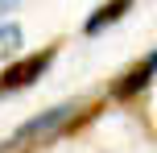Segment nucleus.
Returning a JSON list of instances; mask_svg holds the SVG:
<instances>
[{"mask_svg": "<svg viewBox=\"0 0 157 153\" xmlns=\"http://www.w3.org/2000/svg\"><path fill=\"white\" fill-rule=\"evenodd\" d=\"M128 8H132V0H108V4H99V8H95L91 17H87L83 33H87V37H95V33H103L108 25H116L120 17L128 13Z\"/></svg>", "mask_w": 157, "mask_h": 153, "instance_id": "obj_4", "label": "nucleus"}, {"mask_svg": "<svg viewBox=\"0 0 157 153\" xmlns=\"http://www.w3.org/2000/svg\"><path fill=\"white\" fill-rule=\"evenodd\" d=\"M50 62H54V46L41 50V54H25V58H17V62H8L4 75H0V95H8V91H25L29 83H37L41 75L50 71Z\"/></svg>", "mask_w": 157, "mask_h": 153, "instance_id": "obj_2", "label": "nucleus"}, {"mask_svg": "<svg viewBox=\"0 0 157 153\" xmlns=\"http://www.w3.org/2000/svg\"><path fill=\"white\" fill-rule=\"evenodd\" d=\"M153 75H157V50L145 58V62H136L132 71H124V75H120V83L112 87V99H132V95H141V91L149 87V79H153Z\"/></svg>", "mask_w": 157, "mask_h": 153, "instance_id": "obj_3", "label": "nucleus"}, {"mask_svg": "<svg viewBox=\"0 0 157 153\" xmlns=\"http://www.w3.org/2000/svg\"><path fill=\"white\" fill-rule=\"evenodd\" d=\"M13 4H17V0H0V8H13Z\"/></svg>", "mask_w": 157, "mask_h": 153, "instance_id": "obj_6", "label": "nucleus"}, {"mask_svg": "<svg viewBox=\"0 0 157 153\" xmlns=\"http://www.w3.org/2000/svg\"><path fill=\"white\" fill-rule=\"evenodd\" d=\"M17 46H21V25H13V21H8V25H0V58H4V54H13Z\"/></svg>", "mask_w": 157, "mask_h": 153, "instance_id": "obj_5", "label": "nucleus"}, {"mask_svg": "<svg viewBox=\"0 0 157 153\" xmlns=\"http://www.w3.org/2000/svg\"><path fill=\"white\" fill-rule=\"evenodd\" d=\"M75 112H83V108H78V104H58V108H50V112H41V116H33V120H25L21 128L4 141V153H25V149L41 145V141L58 137V132H62V124L71 120Z\"/></svg>", "mask_w": 157, "mask_h": 153, "instance_id": "obj_1", "label": "nucleus"}]
</instances>
